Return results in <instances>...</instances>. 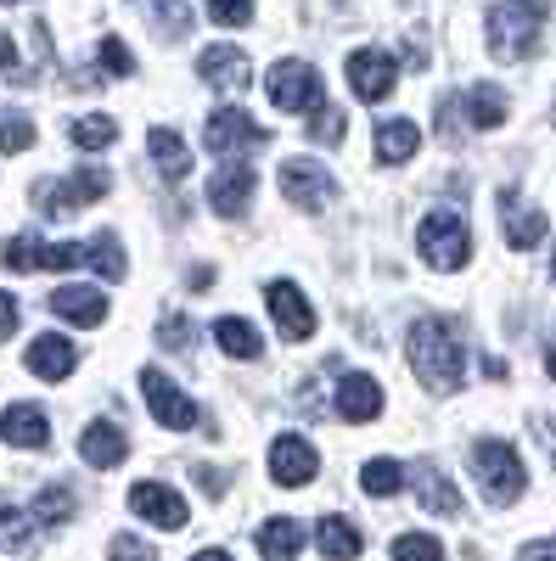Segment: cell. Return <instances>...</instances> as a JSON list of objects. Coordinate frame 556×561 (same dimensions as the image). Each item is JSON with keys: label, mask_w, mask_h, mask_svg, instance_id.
Masks as SVG:
<instances>
[{"label": "cell", "mask_w": 556, "mask_h": 561, "mask_svg": "<svg viewBox=\"0 0 556 561\" xmlns=\"http://www.w3.org/2000/svg\"><path fill=\"white\" fill-rule=\"evenodd\" d=\"M394 561H444V545L433 534H399L394 539Z\"/></svg>", "instance_id": "obj_37"}, {"label": "cell", "mask_w": 556, "mask_h": 561, "mask_svg": "<svg viewBox=\"0 0 556 561\" xmlns=\"http://www.w3.org/2000/svg\"><path fill=\"white\" fill-rule=\"evenodd\" d=\"M416 500H422V511H433V517H461V494L450 489V478L439 466H416Z\"/></svg>", "instance_id": "obj_25"}, {"label": "cell", "mask_w": 556, "mask_h": 561, "mask_svg": "<svg viewBox=\"0 0 556 561\" xmlns=\"http://www.w3.org/2000/svg\"><path fill=\"white\" fill-rule=\"evenodd\" d=\"M192 561H230V556H225V550H197Z\"/></svg>", "instance_id": "obj_47"}, {"label": "cell", "mask_w": 556, "mask_h": 561, "mask_svg": "<svg viewBox=\"0 0 556 561\" xmlns=\"http://www.w3.org/2000/svg\"><path fill=\"white\" fill-rule=\"evenodd\" d=\"M282 192H287V203L293 208H304V214H320L332 203V192H338V180L320 169V163H309V158H287L282 163Z\"/></svg>", "instance_id": "obj_9"}, {"label": "cell", "mask_w": 556, "mask_h": 561, "mask_svg": "<svg viewBox=\"0 0 556 561\" xmlns=\"http://www.w3.org/2000/svg\"><path fill=\"white\" fill-rule=\"evenodd\" d=\"M551 275H556V253H551Z\"/></svg>", "instance_id": "obj_49"}, {"label": "cell", "mask_w": 556, "mask_h": 561, "mask_svg": "<svg viewBox=\"0 0 556 561\" xmlns=\"http://www.w3.org/2000/svg\"><path fill=\"white\" fill-rule=\"evenodd\" d=\"M343 135H349L343 107H315L309 113V140H315V147H332V140H343Z\"/></svg>", "instance_id": "obj_36"}, {"label": "cell", "mask_w": 556, "mask_h": 561, "mask_svg": "<svg viewBox=\"0 0 556 561\" xmlns=\"http://www.w3.org/2000/svg\"><path fill=\"white\" fill-rule=\"evenodd\" d=\"M107 556H113V561H158V556H152V545H141L135 534H118V539L107 545Z\"/></svg>", "instance_id": "obj_42"}, {"label": "cell", "mask_w": 556, "mask_h": 561, "mask_svg": "<svg viewBox=\"0 0 556 561\" xmlns=\"http://www.w3.org/2000/svg\"><path fill=\"white\" fill-rule=\"evenodd\" d=\"M29 147H34V124H29V118H0V152L18 158V152H29Z\"/></svg>", "instance_id": "obj_39"}, {"label": "cell", "mask_w": 556, "mask_h": 561, "mask_svg": "<svg viewBox=\"0 0 556 561\" xmlns=\"http://www.w3.org/2000/svg\"><path fill=\"white\" fill-rule=\"evenodd\" d=\"M68 140H73V147H84V152H102V147H113V140H118V118H107V113L73 118L68 124Z\"/></svg>", "instance_id": "obj_32"}, {"label": "cell", "mask_w": 556, "mask_h": 561, "mask_svg": "<svg viewBox=\"0 0 556 561\" xmlns=\"http://www.w3.org/2000/svg\"><path fill=\"white\" fill-rule=\"evenodd\" d=\"M214 337H219V348H225L230 359H259V354H264L259 332H253L242 314H219V320H214Z\"/></svg>", "instance_id": "obj_29"}, {"label": "cell", "mask_w": 556, "mask_h": 561, "mask_svg": "<svg viewBox=\"0 0 556 561\" xmlns=\"http://www.w3.org/2000/svg\"><path fill=\"white\" fill-rule=\"evenodd\" d=\"M0 73L18 79V45H12V34H0Z\"/></svg>", "instance_id": "obj_44"}, {"label": "cell", "mask_w": 556, "mask_h": 561, "mask_svg": "<svg viewBox=\"0 0 556 561\" xmlns=\"http://www.w3.org/2000/svg\"><path fill=\"white\" fill-rule=\"evenodd\" d=\"M315 539H320V556L327 561H354L360 556V528L349 517H320Z\"/></svg>", "instance_id": "obj_30"}, {"label": "cell", "mask_w": 556, "mask_h": 561, "mask_svg": "<svg viewBox=\"0 0 556 561\" xmlns=\"http://www.w3.org/2000/svg\"><path fill=\"white\" fill-rule=\"evenodd\" d=\"M52 314H63V320H73V325H102L107 320V298L97 293V287H57L52 293Z\"/></svg>", "instance_id": "obj_21"}, {"label": "cell", "mask_w": 556, "mask_h": 561, "mask_svg": "<svg viewBox=\"0 0 556 561\" xmlns=\"http://www.w3.org/2000/svg\"><path fill=\"white\" fill-rule=\"evenodd\" d=\"M0 438H7L12 449H45L52 444V421H45L39 404H12L7 415H0Z\"/></svg>", "instance_id": "obj_19"}, {"label": "cell", "mask_w": 556, "mask_h": 561, "mask_svg": "<svg viewBox=\"0 0 556 561\" xmlns=\"http://www.w3.org/2000/svg\"><path fill=\"white\" fill-rule=\"evenodd\" d=\"M34 523H39V528H63V523H73V489H68V483L39 489V500H34Z\"/></svg>", "instance_id": "obj_34"}, {"label": "cell", "mask_w": 556, "mask_h": 561, "mask_svg": "<svg viewBox=\"0 0 556 561\" xmlns=\"http://www.w3.org/2000/svg\"><path fill=\"white\" fill-rule=\"evenodd\" d=\"M79 264H90V242H39V237L7 242V270H79Z\"/></svg>", "instance_id": "obj_7"}, {"label": "cell", "mask_w": 556, "mask_h": 561, "mask_svg": "<svg viewBox=\"0 0 556 561\" xmlns=\"http://www.w3.org/2000/svg\"><path fill=\"white\" fill-rule=\"evenodd\" d=\"M422 259L439 270V275H455V270H467L473 264V230H467V219H461L455 208H433L428 219H422Z\"/></svg>", "instance_id": "obj_3"}, {"label": "cell", "mask_w": 556, "mask_h": 561, "mask_svg": "<svg viewBox=\"0 0 556 561\" xmlns=\"http://www.w3.org/2000/svg\"><path fill=\"white\" fill-rule=\"evenodd\" d=\"M23 365L34 370L39 382H63L68 370L79 365V354H73V343H68V337H57V332H45V337H34V343H29Z\"/></svg>", "instance_id": "obj_17"}, {"label": "cell", "mask_w": 556, "mask_h": 561, "mask_svg": "<svg viewBox=\"0 0 556 561\" xmlns=\"http://www.w3.org/2000/svg\"><path fill=\"white\" fill-rule=\"evenodd\" d=\"M102 73H113V79H129V73H135V57H129V45H124L118 34L102 39Z\"/></svg>", "instance_id": "obj_40"}, {"label": "cell", "mask_w": 556, "mask_h": 561, "mask_svg": "<svg viewBox=\"0 0 556 561\" xmlns=\"http://www.w3.org/2000/svg\"><path fill=\"white\" fill-rule=\"evenodd\" d=\"M113 192V174L107 169H79V174H63V180H39L34 185V208L45 219H68L90 203H102Z\"/></svg>", "instance_id": "obj_4"}, {"label": "cell", "mask_w": 556, "mask_h": 561, "mask_svg": "<svg viewBox=\"0 0 556 561\" xmlns=\"http://www.w3.org/2000/svg\"><path fill=\"white\" fill-rule=\"evenodd\" d=\"M540 23L545 12L523 7V0H506V7H495L484 18V45H489V57L495 62H523L534 51V39H540Z\"/></svg>", "instance_id": "obj_2"}, {"label": "cell", "mask_w": 556, "mask_h": 561, "mask_svg": "<svg viewBox=\"0 0 556 561\" xmlns=\"http://www.w3.org/2000/svg\"><path fill=\"white\" fill-rule=\"evenodd\" d=\"M253 185H259L253 163L230 158V163L208 180V208H214L219 219H242V214H248V203H253Z\"/></svg>", "instance_id": "obj_11"}, {"label": "cell", "mask_w": 556, "mask_h": 561, "mask_svg": "<svg viewBox=\"0 0 556 561\" xmlns=\"http://www.w3.org/2000/svg\"><path fill=\"white\" fill-rule=\"evenodd\" d=\"M410 370L433 393H455L467 382V343L450 320H416L410 325Z\"/></svg>", "instance_id": "obj_1"}, {"label": "cell", "mask_w": 556, "mask_h": 561, "mask_svg": "<svg viewBox=\"0 0 556 561\" xmlns=\"http://www.w3.org/2000/svg\"><path fill=\"white\" fill-rule=\"evenodd\" d=\"M147 147H152V163H158V174H163L169 185H180L185 174H192V152H185V140H180L174 129H152Z\"/></svg>", "instance_id": "obj_27"}, {"label": "cell", "mask_w": 556, "mask_h": 561, "mask_svg": "<svg viewBox=\"0 0 556 561\" xmlns=\"http://www.w3.org/2000/svg\"><path fill=\"white\" fill-rule=\"evenodd\" d=\"M197 489H203V494H225V478L208 472V466H197Z\"/></svg>", "instance_id": "obj_46"}, {"label": "cell", "mask_w": 556, "mask_h": 561, "mask_svg": "<svg viewBox=\"0 0 556 561\" xmlns=\"http://www.w3.org/2000/svg\"><path fill=\"white\" fill-rule=\"evenodd\" d=\"M203 140H208V152L237 158V152H259V147H270V129L253 124V113H242V107H219V113L203 118Z\"/></svg>", "instance_id": "obj_6"}, {"label": "cell", "mask_w": 556, "mask_h": 561, "mask_svg": "<svg viewBox=\"0 0 556 561\" xmlns=\"http://www.w3.org/2000/svg\"><path fill=\"white\" fill-rule=\"evenodd\" d=\"M0 7H12V0H0Z\"/></svg>", "instance_id": "obj_50"}, {"label": "cell", "mask_w": 556, "mask_h": 561, "mask_svg": "<svg viewBox=\"0 0 556 561\" xmlns=\"http://www.w3.org/2000/svg\"><path fill=\"white\" fill-rule=\"evenodd\" d=\"M141 393H147V410L163 421L169 433H192L197 421H203V410H197L192 399H185V393L163 377V370H141Z\"/></svg>", "instance_id": "obj_10"}, {"label": "cell", "mask_w": 556, "mask_h": 561, "mask_svg": "<svg viewBox=\"0 0 556 561\" xmlns=\"http://www.w3.org/2000/svg\"><path fill=\"white\" fill-rule=\"evenodd\" d=\"M79 455L97 466V472H113V466L129 455V438L113 427V421H90V427L79 433Z\"/></svg>", "instance_id": "obj_20"}, {"label": "cell", "mask_w": 556, "mask_h": 561, "mask_svg": "<svg viewBox=\"0 0 556 561\" xmlns=\"http://www.w3.org/2000/svg\"><path fill=\"white\" fill-rule=\"evenodd\" d=\"M343 73H349V90H354L360 102H388V90L399 79V68H394L388 51H354L343 62Z\"/></svg>", "instance_id": "obj_15"}, {"label": "cell", "mask_w": 556, "mask_h": 561, "mask_svg": "<svg viewBox=\"0 0 556 561\" xmlns=\"http://www.w3.org/2000/svg\"><path fill=\"white\" fill-rule=\"evenodd\" d=\"M416 147H422V129H416L410 118H383L377 124V158L383 163H410Z\"/></svg>", "instance_id": "obj_26"}, {"label": "cell", "mask_w": 556, "mask_h": 561, "mask_svg": "<svg viewBox=\"0 0 556 561\" xmlns=\"http://www.w3.org/2000/svg\"><path fill=\"white\" fill-rule=\"evenodd\" d=\"M315 472H320V455H315L309 438L282 433V438L270 444V478L282 483V489H304V483H315Z\"/></svg>", "instance_id": "obj_12"}, {"label": "cell", "mask_w": 556, "mask_h": 561, "mask_svg": "<svg viewBox=\"0 0 556 561\" xmlns=\"http://www.w3.org/2000/svg\"><path fill=\"white\" fill-rule=\"evenodd\" d=\"M18 314H23V309H18V298H12V293H0V343H7V337L18 332Z\"/></svg>", "instance_id": "obj_43"}, {"label": "cell", "mask_w": 556, "mask_h": 561, "mask_svg": "<svg viewBox=\"0 0 556 561\" xmlns=\"http://www.w3.org/2000/svg\"><path fill=\"white\" fill-rule=\"evenodd\" d=\"M259 550H264V561H298L304 528H298L293 517H270V523L259 528Z\"/></svg>", "instance_id": "obj_28"}, {"label": "cell", "mask_w": 556, "mask_h": 561, "mask_svg": "<svg viewBox=\"0 0 556 561\" xmlns=\"http://www.w3.org/2000/svg\"><path fill=\"white\" fill-rule=\"evenodd\" d=\"M158 343H163L169 354H185V348H192V343H197V325H192V320H185V314H169V320L158 325Z\"/></svg>", "instance_id": "obj_38"}, {"label": "cell", "mask_w": 556, "mask_h": 561, "mask_svg": "<svg viewBox=\"0 0 556 561\" xmlns=\"http://www.w3.org/2000/svg\"><path fill=\"white\" fill-rule=\"evenodd\" d=\"M500 225H506V242L523 248V253L545 242V219H540L534 208H523L512 192H500Z\"/></svg>", "instance_id": "obj_22"}, {"label": "cell", "mask_w": 556, "mask_h": 561, "mask_svg": "<svg viewBox=\"0 0 556 561\" xmlns=\"http://www.w3.org/2000/svg\"><path fill=\"white\" fill-rule=\"evenodd\" d=\"M34 534H39L34 511H18L7 494H0V550H34Z\"/></svg>", "instance_id": "obj_31"}, {"label": "cell", "mask_w": 556, "mask_h": 561, "mask_svg": "<svg viewBox=\"0 0 556 561\" xmlns=\"http://www.w3.org/2000/svg\"><path fill=\"white\" fill-rule=\"evenodd\" d=\"M90 270L102 280H124V248H118V230H102L97 242H90Z\"/></svg>", "instance_id": "obj_35"}, {"label": "cell", "mask_w": 556, "mask_h": 561, "mask_svg": "<svg viewBox=\"0 0 556 561\" xmlns=\"http://www.w3.org/2000/svg\"><path fill=\"white\" fill-rule=\"evenodd\" d=\"M129 7H141V18L158 28V39H185L192 34V7H185V0H129Z\"/></svg>", "instance_id": "obj_23"}, {"label": "cell", "mask_w": 556, "mask_h": 561, "mask_svg": "<svg viewBox=\"0 0 556 561\" xmlns=\"http://www.w3.org/2000/svg\"><path fill=\"white\" fill-rule=\"evenodd\" d=\"M360 489L371 494V500H388V494H399L405 489V466L399 460H365V472H360Z\"/></svg>", "instance_id": "obj_33"}, {"label": "cell", "mask_w": 556, "mask_h": 561, "mask_svg": "<svg viewBox=\"0 0 556 561\" xmlns=\"http://www.w3.org/2000/svg\"><path fill=\"white\" fill-rule=\"evenodd\" d=\"M461 107H467V124L473 129H500L506 113H512V102H506L500 84H473L467 96H461Z\"/></svg>", "instance_id": "obj_24"}, {"label": "cell", "mask_w": 556, "mask_h": 561, "mask_svg": "<svg viewBox=\"0 0 556 561\" xmlns=\"http://www.w3.org/2000/svg\"><path fill=\"white\" fill-rule=\"evenodd\" d=\"M473 478L484 483V494H489V505H512L518 494H523V455L506 444V438H484V444H473Z\"/></svg>", "instance_id": "obj_5"}, {"label": "cell", "mask_w": 556, "mask_h": 561, "mask_svg": "<svg viewBox=\"0 0 556 561\" xmlns=\"http://www.w3.org/2000/svg\"><path fill=\"white\" fill-rule=\"evenodd\" d=\"M197 73H203L214 90H242V84L253 79V62H248V51H237V45H208L203 62H197Z\"/></svg>", "instance_id": "obj_18"}, {"label": "cell", "mask_w": 556, "mask_h": 561, "mask_svg": "<svg viewBox=\"0 0 556 561\" xmlns=\"http://www.w3.org/2000/svg\"><path fill=\"white\" fill-rule=\"evenodd\" d=\"M523 561H556V539H540V545H523Z\"/></svg>", "instance_id": "obj_45"}, {"label": "cell", "mask_w": 556, "mask_h": 561, "mask_svg": "<svg viewBox=\"0 0 556 561\" xmlns=\"http://www.w3.org/2000/svg\"><path fill=\"white\" fill-rule=\"evenodd\" d=\"M545 370H551V382H556V337H551V354H545Z\"/></svg>", "instance_id": "obj_48"}, {"label": "cell", "mask_w": 556, "mask_h": 561, "mask_svg": "<svg viewBox=\"0 0 556 561\" xmlns=\"http://www.w3.org/2000/svg\"><path fill=\"white\" fill-rule=\"evenodd\" d=\"M129 511H135V517H147L152 528H163V534H180L185 523H192V511H185V500L169 483H135L129 489Z\"/></svg>", "instance_id": "obj_13"}, {"label": "cell", "mask_w": 556, "mask_h": 561, "mask_svg": "<svg viewBox=\"0 0 556 561\" xmlns=\"http://www.w3.org/2000/svg\"><path fill=\"white\" fill-rule=\"evenodd\" d=\"M208 18H219L225 28L253 23V0H208Z\"/></svg>", "instance_id": "obj_41"}, {"label": "cell", "mask_w": 556, "mask_h": 561, "mask_svg": "<svg viewBox=\"0 0 556 561\" xmlns=\"http://www.w3.org/2000/svg\"><path fill=\"white\" fill-rule=\"evenodd\" d=\"M264 84H270V102L282 113H315L320 107V73L309 62H293V57L275 62Z\"/></svg>", "instance_id": "obj_8"}, {"label": "cell", "mask_w": 556, "mask_h": 561, "mask_svg": "<svg viewBox=\"0 0 556 561\" xmlns=\"http://www.w3.org/2000/svg\"><path fill=\"white\" fill-rule=\"evenodd\" d=\"M332 410H338L343 421H354V427H365V421H377V415H383V388H377V377H365V370H343Z\"/></svg>", "instance_id": "obj_16"}, {"label": "cell", "mask_w": 556, "mask_h": 561, "mask_svg": "<svg viewBox=\"0 0 556 561\" xmlns=\"http://www.w3.org/2000/svg\"><path fill=\"white\" fill-rule=\"evenodd\" d=\"M264 304H270V314H275V325H282L287 343H309L315 337V309H309V298L293 287V280H270Z\"/></svg>", "instance_id": "obj_14"}]
</instances>
